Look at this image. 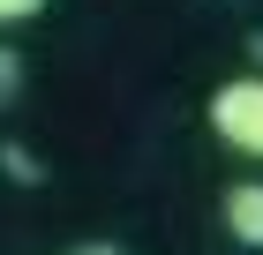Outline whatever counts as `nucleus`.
<instances>
[{
    "label": "nucleus",
    "instance_id": "nucleus-2",
    "mask_svg": "<svg viewBox=\"0 0 263 255\" xmlns=\"http://www.w3.org/2000/svg\"><path fill=\"white\" fill-rule=\"evenodd\" d=\"M218 210H226V233L241 248H263V180H233Z\"/></svg>",
    "mask_w": 263,
    "mask_h": 255
},
{
    "label": "nucleus",
    "instance_id": "nucleus-3",
    "mask_svg": "<svg viewBox=\"0 0 263 255\" xmlns=\"http://www.w3.org/2000/svg\"><path fill=\"white\" fill-rule=\"evenodd\" d=\"M15 83H23V53H15V45H0V105L15 98Z\"/></svg>",
    "mask_w": 263,
    "mask_h": 255
},
{
    "label": "nucleus",
    "instance_id": "nucleus-4",
    "mask_svg": "<svg viewBox=\"0 0 263 255\" xmlns=\"http://www.w3.org/2000/svg\"><path fill=\"white\" fill-rule=\"evenodd\" d=\"M38 8H45V0H0V23H30Z\"/></svg>",
    "mask_w": 263,
    "mask_h": 255
},
{
    "label": "nucleus",
    "instance_id": "nucleus-1",
    "mask_svg": "<svg viewBox=\"0 0 263 255\" xmlns=\"http://www.w3.org/2000/svg\"><path fill=\"white\" fill-rule=\"evenodd\" d=\"M211 135L233 143L241 158H263V75H226L211 98H203Z\"/></svg>",
    "mask_w": 263,
    "mask_h": 255
},
{
    "label": "nucleus",
    "instance_id": "nucleus-5",
    "mask_svg": "<svg viewBox=\"0 0 263 255\" xmlns=\"http://www.w3.org/2000/svg\"><path fill=\"white\" fill-rule=\"evenodd\" d=\"M68 255H128L121 240H83V248H68Z\"/></svg>",
    "mask_w": 263,
    "mask_h": 255
}]
</instances>
